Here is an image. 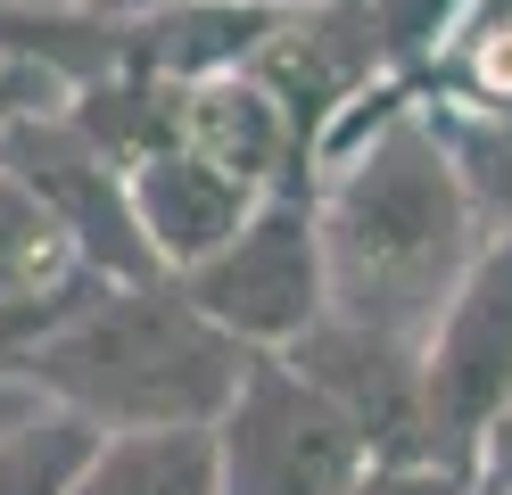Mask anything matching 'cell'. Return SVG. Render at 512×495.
<instances>
[{
  "mask_svg": "<svg viewBox=\"0 0 512 495\" xmlns=\"http://www.w3.org/2000/svg\"><path fill=\"white\" fill-rule=\"evenodd\" d=\"M364 471H372L364 429L290 355H248L232 405L215 421V487L223 495H347Z\"/></svg>",
  "mask_w": 512,
  "mask_h": 495,
  "instance_id": "277c9868",
  "label": "cell"
},
{
  "mask_svg": "<svg viewBox=\"0 0 512 495\" xmlns=\"http://www.w3.org/2000/svg\"><path fill=\"white\" fill-rule=\"evenodd\" d=\"M314 207H323V248H331V314L405 330V339H422L438 322L446 289L479 256L471 190L405 75H389L323 141Z\"/></svg>",
  "mask_w": 512,
  "mask_h": 495,
  "instance_id": "6da1fadb",
  "label": "cell"
},
{
  "mask_svg": "<svg viewBox=\"0 0 512 495\" xmlns=\"http://www.w3.org/2000/svg\"><path fill=\"white\" fill-rule=\"evenodd\" d=\"M91 9H182V0H91Z\"/></svg>",
  "mask_w": 512,
  "mask_h": 495,
  "instance_id": "44dd1931",
  "label": "cell"
},
{
  "mask_svg": "<svg viewBox=\"0 0 512 495\" xmlns=\"http://www.w3.org/2000/svg\"><path fill=\"white\" fill-rule=\"evenodd\" d=\"M347 495H479V479L455 462H372Z\"/></svg>",
  "mask_w": 512,
  "mask_h": 495,
  "instance_id": "e0dca14e",
  "label": "cell"
},
{
  "mask_svg": "<svg viewBox=\"0 0 512 495\" xmlns=\"http://www.w3.org/2000/svg\"><path fill=\"white\" fill-rule=\"evenodd\" d=\"M42 405H50V396H42V388H25V380H0V438H9V429H17V421H34Z\"/></svg>",
  "mask_w": 512,
  "mask_h": 495,
  "instance_id": "ffe728a7",
  "label": "cell"
},
{
  "mask_svg": "<svg viewBox=\"0 0 512 495\" xmlns=\"http://www.w3.org/2000/svg\"><path fill=\"white\" fill-rule=\"evenodd\" d=\"M372 9V33H380V58H389V75L422 83L430 58L455 42V25L471 17V0H364Z\"/></svg>",
  "mask_w": 512,
  "mask_h": 495,
  "instance_id": "2e32d148",
  "label": "cell"
},
{
  "mask_svg": "<svg viewBox=\"0 0 512 495\" xmlns=\"http://www.w3.org/2000/svg\"><path fill=\"white\" fill-rule=\"evenodd\" d=\"M174 281H182L190 306H199L215 330H232L240 347H256V355L298 347L306 330L331 314V248H323L314 182L265 190L232 240H223L207 264L174 273Z\"/></svg>",
  "mask_w": 512,
  "mask_h": 495,
  "instance_id": "3957f363",
  "label": "cell"
},
{
  "mask_svg": "<svg viewBox=\"0 0 512 495\" xmlns=\"http://www.w3.org/2000/svg\"><path fill=\"white\" fill-rule=\"evenodd\" d=\"M108 429H91L67 405H42L34 421H17L0 438V495H67L83 479V462L100 454Z\"/></svg>",
  "mask_w": 512,
  "mask_h": 495,
  "instance_id": "5bb4252c",
  "label": "cell"
},
{
  "mask_svg": "<svg viewBox=\"0 0 512 495\" xmlns=\"http://www.w3.org/2000/svg\"><path fill=\"white\" fill-rule=\"evenodd\" d=\"M281 355L364 429L372 462H455L438 446V413H430V380H422V339L356 322V314H323L298 347H281Z\"/></svg>",
  "mask_w": 512,
  "mask_h": 495,
  "instance_id": "52a82bcc",
  "label": "cell"
},
{
  "mask_svg": "<svg viewBox=\"0 0 512 495\" xmlns=\"http://www.w3.org/2000/svg\"><path fill=\"white\" fill-rule=\"evenodd\" d=\"M422 116L438 124V141H446V157H455L471 207L488 198V207L504 215V231H512V108L504 116H471V108H430L422 99Z\"/></svg>",
  "mask_w": 512,
  "mask_h": 495,
  "instance_id": "9a60e30c",
  "label": "cell"
},
{
  "mask_svg": "<svg viewBox=\"0 0 512 495\" xmlns=\"http://www.w3.org/2000/svg\"><path fill=\"white\" fill-rule=\"evenodd\" d=\"M232 330H215L182 281H91V297L42 339L25 388L83 413L91 429H215L248 372Z\"/></svg>",
  "mask_w": 512,
  "mask_h": 495,
  "instance_id": "7a4b0ae2",
  "label": "cell"
},
{
  "mask_svg": "<svg viewBox=\"0 0 512 495\" xmlns=\"http://www.w3.org/2000/svg\"><path fill=\"white\" fill-rule=\"evenodd\" d=\"M9 9H91V0H9Z\"/></svg>",
  "mask_w": 512,
  "mask_h": 495,
  "instance_id": "7402d4cb",
  "label": "cell"
},
{
  "mask_svg": "<svg viewBox=\"0 0 512 495\" xmlns=\"http://www.w3.org/2000/svg\"><path fill=\"white\" fill-rule=\"evenodd\" d=\"M413 91H438L430 108L504 116L512 108V0H471V17L455 25V42L430 58V75Z\"/></svg>",
  "mask_w": 512,
  "mask_h": 495,
  "instance_id": "7c38bea8",
  "label": "cell"
},
{
  "mask_svg": "<svg viewBox=\"0 0 512 495\" xmlns=\"http://www.w3.org/2000/svg\"><path fill=\"white\" fill-rule=\"evenodd\" d=\"M422 380H430L438 446L471 471L488 421L512 396V231H488L463 281L446 289L438 322L422 330Z\"/></svg>",
  "mask_w": 512,
  "mask_h": 495,
  "instance_id": "8992f818",
  "label": "cell"
},
{
  "mask_svg": "<svg viewBox=\"0 0 512 495\" xmlns=\"http://www.w3.org/2000/svg\"><path fill=\"white\" fill-rule=\"evenodd\" d=\"M182 141L215 157L223 174H240L248 190H290L314 182V157L298 141V124L281 116V99L265 91L240 66V75H215V83H190V108H182Z\"/></svg>",
  "mask_w": 512,
  "mask_h": 495,
  "instance_id": "30bf717a",
  "label": "cell"
},
{
  "mask_svg": "<svg viewBox=\"0 0 512 495\" xmlns=\"http://www.w3.org/2000/svg\"><path fill=\"white\" fill-rule=\"evenodd\" d=\"M83 281V256L67 248V231L50 223V207L0 165V297H50ZM100 281V273H91Z\"/></svg>",
  "mask_w": 512,
  "mask_h": 495,
  "instance_id": "4fadbf2b",
  "label": "cell"
},
{
  "mask_svg": "<svg viewBox=\"0 0 512 495\" xmlns=\"http://www.w3.org/2000/svg\"><path fill=\"white\" fill-rule=\"evenodd\" d=\"M67 495H223L215 429H116Z\"/></svg>",
  "mask_w": 512,
  "mask_h": 495,
  "instance_id": "8fae6325",
  "label": "cell"
},
{
  "mask_svg": "<svg viewBox=\"0 0 512 495\" xmlns=\"http://www.w3.org/2000/svg\"><path fill=\"white\" fill-rule=\"evenodd\" d=\"M248 75L281 99V116L298 124L306 157H323V141L372 99V83L389 75L380 58V33L364 0H290L281 25L256 42Z\"/></svg>",
  "mask_w": 512,
  "mask_h": 495,
  "instance_id": "ba28073f",
  "label": "cell"
},
{
  "mask_svg": "<svg viewBox=\"0 0 512 495\" xmlns=\"http://www.w3.org/2000/svg\"><path fill=\"white\" fill-rule=\"evenodd\" d=\"M471 479H479V495H512V396H504V413L488 421V438H479Z\"/></svg>",
  "mask_w": 512,
  "mask_h": 495,
  "instance_id": "ac0fdd59",
  "label": "cell"
},
{
  "mask_svg": "<svg viewBox=\"0 0 512 495\" xmlns=\"http://www.w3.org/2000/svg\"><path fill=\"white\" fill-rule=\"evenodd\" d=\"M0 165L50 207V223L67 231V248L83 256V273H100V281H166L149 240H141V215H133V174H124L100 141H83V124L58 108V99H34L25 116L0 124Z\"/></svg>",
  "mask_w": 512,
  "mask_h": 495,
  "instance_id": "5b68a950",
  "label": "cell"
},
{
  "mask_svg": "<svg viewBox=\"0 0 512 495\" xmlns=\"http://www.w3.org/2000/svg\"><path fill=\"white\" fill-rule=\"evenodd\" d=\"M265 190H248L240 174H223L215 157H199V149H166V157H149V165H133V215H141V240H149V256H157V273H190V264H207L232 231L248 223V207Z\"/></svg>",
  "mask_w": 512,
  "mask_h": 495,
  "instance_id": "9c48e42d",
  "label": "cell"
},
{
  "mask_svg": "<svg viewBox=\"0 0 512 495\" xmlns=\"http://www.w3.org/2000/svg\"><path fill=\"white\" fill-rule=\"evenodd\" d=\"M34 99H58V91H50V75H34L25 58H0V124H9V116H25Z\"/></svg>",
  "mask_w": 512,
  "mask_h": 495,
  "instance_id": "d6986e66",
  "label": "cell"
}]
</instances>
